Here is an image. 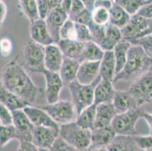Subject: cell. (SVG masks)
I'll return each instance as SVG.
<instances>
[{"label": "cell", "mask_w": 152, "mask_h": 151, "mask_svg": "<svg viewBox=\"0 0 152 151\" xmlns=\"http://www.w3.org/2000/svg\"><path fill=\"white\" fill-rule=\"evenodd\" d=\"M0 81L7 89L31 105L40 91V88L35 85L26 70L19 64L17 58L5 65Z\"/></svg>", "instance_id": "6da1fadb"}, {"label": "cell", "mask_w": 152, "mask_h": 151, "mask_svg": "<svg viewBox=\"0 0 152 151\" xmlns=\"http://www.w3.org/2000/svg\"><path fill=\"white\" fill-rule=\"evenodd\" d=\"M150 58L142 47L137 45H131L126 62L123 70L115 76L114 83L121 80H135L148 71Z\"/></svg>", "instance_id": "7a4b0ae2"}, {"label": "cell", "mask_w": 152, "mask_h": 151, "mask_svg": "<svg viewBox=\"0 0 152 151\" xmlns=\"http://www.w3.org/2000/svg\"><path fill=\"white\" fill-rule=\"evenodd\" d=\"M59 135L76 150H88L90 146L92 130L82 128L75 121L60 125Z\"/></svg>", "instance_id": "3957f363"}, {"label": "cell", "mask_w": 152, "mask_h": 151, "mask_svg": "<svg viewBox=\"0 0 152 151\" xmlns=\"http://www.w3.org/2000/svg\"><path fill=\"white\" fill-rule=\"evenodd\" d=\"M101 80L102 77H99L90 85H83L75 80L67 85L71 95V101L75 106L78 114L87 107L94 104L95 88Z\"/></svg>", "instance_id": "277c9868"}, {"label": "cell", "mask_w": 152, "mask_h": 151, "mask_svg": "<svg viewBox=\"0 0 152 151\" xmlns=\"http://www.w3.org/2000/svg\"><path fill=\"white\" fill-rule=\"evenodd\" d=\"M145 112V110H144L143 106H141L124 113H117L114 116L110 125L114 128L116 134L118 135H137L135 125L139 119L142 118V115Z\"/></svg>", "instance_id": "5b68a950"}, {"label": "cell", "mask_w": 152, "mask_h": 151, "mask_svg": "<svg viewBox=\"0 0 152 151\" xmlns=\"http://www.w3.org/2000/svg\"><path fill=\"white\" fill-rule=\"evenodd\" d=\"M40 107L49 113L59 125L76 121L78 115L73 102L65 100H58L55 103L47 104Z\"/></svg>", "instance_id": "8992f818"}, {"label": "cell", "mask_w": 152, "mask_h": 151, "mask_svg": "<svg viewBox=\"0 0 152 151\" xmlns=\"http://www.w3.org/2000/svg\"><path fill=\"white\" fill-rule=\"evenodd\" d=\"M25 66L33 73H43L45 67V46L30 39L23 52Z\"/></svg>", "instance_id": "52a82bcc"}, {"label": "cell", "mask_w": 152, "mask_h": 151, "mask_svg": "<svg viewBox=\"0 0 152 151\" xmlns=\"http://www.w3.org/2000/svg\"><path fill=\"white\" fill-rule=\"evenodd\" d=\"M127 91L132 95L139 107L152 103V73L148 71L135 79Z\"/></svg>", "instance_id": "ba28073f"}, {"label": "cell", "mask_w": 152, "mask_h": 151, "mask_svg": "<svg viewBox=\"0 0 152 151\" xmlns=\"http://www.w3.org/2000/svg\"><path fill=\"white\" fill-rule=\"evenodd\" d=\"M149 20L137 14L132 15L129 22L121 29L123 39L130 42L132 40L147 35Z\"/></svg>", "instance_id": "9c48e42d"}, {"label": "cell", "mask_w": 152, "mask_h": 151, "mask_svg": "<svg viewBox=\"0 0 152 151\" xmlns=\"http://www.w3.org/2000/svg\"><path fill=\"white\" fill-rule=\"evenodd\" d=\"M42 74L45 79V95L47 104L55 103L59 100L64 84L58 72L45 70Z\"/></svg>", "instance_id": "30bf717a"}, {"label": "cell", "mask_w": 152, "mask_h": 151, "mask_svg": "<svg viewBox=\"0 0 152 151\" xmlns=\"http://www.w3.org/2000/svg\"><path fill=\"white\" fill-rule=\"evenodd\" d=\"M32 135V141L39 148V150H50L54 141L59 135V129L34 125Z\"/></svg>", "instance_id": "8fae6325"}, {"label": "cell", "mask_w": 152, "mask_h": 151, "mask_svg": "<svg viewBox=\"0 0 152 151\" xmlns=\"http://www.w3.org/2000/svg\"><path fill=\"white\" fill-rule=\"evenodd\" d=\"M116 135L117 134L111 125L94 128L92 130L91 144L88 150H105Z\"/></svg>", "instance_id": "7c38bea8"}, {"label": "cell", "mask_w": 152, "mask_h": 151, "mask_svg": "<svg viewBox=\"0 0 152 151\" xmlns=\"http://www.w3.org/2000/svg\"><path fill=\"white\" fill-rule=\"evenodd\" d=\"M13 115V125L16 128L18 141L27 140L32 141L34 124L31 123L23 109L12 110Z\"/></svg>", "instance_id": "4fadbf2b"}, {"label": "cell", "mask_w": 152, "mask_h": 151, "mask_svg": "<svg viewBox=\"0 0 152 151\" xmlns=\"http://www.w3.org/2000/svg\"><path fill=\"white\" fill-rule=\"evenodd\" d=\"M23 110L35 126L50 127L57 129L60 128V125L40 107H37L33 105H27L23 108Z\"/></svg>", "instance_id": "5bb4252c"}, {"label": "cell", "mask_w": 152, "mask_h": 151, "mask_svg": "<svg viewBox=\"0 0 152 151\" xmlns=\"http://www.w3.org/2000/svg\"><path fill=\"white\" fill-rule=\"evenodd\" d=\"M68 18V14L60 6L53 9L45 18L47 27L55 43H58L60 40V30L64 23Z\"/></svg>", "instance_id": "9a60e30c"}, {"label": "cell", "mask_w": 152, "mask_h": 151, "mask_svg": "<svg viewBox=\"0 0 152 151\" xmlns=\"http://www.w3.org/2000/svg\"><path fill=\"white\" fill-rule=\"evenodd\" d=\"M30 36L32 40L44 46L55 43L45 19L39 18L30 23Z\"/></svg>", "instance_id": "2e32d148"}, {"label": "cell", "mask_w": 152, "mask_h": 151, "mask_svg": "<svg viewBox=\"0 0 152 151\" xmlns=\"http://www.w3.org/2000/svg\"><path fill=\"white\" fill-rule=\"evenodd\" d=\"M100 61H83L80 63L76 80L83 85H90L97 80L99 75Z\"/></svg>", "instance_id": "e0dca14e"}, {"label": "cell", "mask_w": 152, "mask_h": 151, "mask_svg": "<svg viewBox=\"0 0 152 151\" xmlns=\"http://www.w3.org/2000/svg\"><path fill=\"white\" fill-rule=\"evenodd\" d=\"M64 58V55L57 43H52L45 46V70L58 73Z\"/></svg>", "instance_id": "ac0fdd59"}, {"label": "cell", "mask_w": 152, "mask_h": 151, "mask_svg": "<svg viewBox=\"0 0 152 151\" xmlns=\"http://www.w3.org/2000/svg\"><path fill=\"white\" fill-rule=\"evenodd\" d=\"M117 115L115 108L112 102L102 103L96 107V116L94 128L107 126L111 125L114 116Z\"/></svg>", "instance_id": "d6986e66"}, {"label": "cell", "mask_w": 152, "mask_h": 151, "mask_svg": "<svg viewBox=\"0 0 152 151\" xmlns=\"http://www.w3.org/2000/svg\"><path fill=\"white\" fill-rule=\"evenodd\" d=\"M115 91L113 82L102 79L95 88L94 104L110 103L113 101Z\"/></svg>", "instance_id": "ffe728a7"}, {"label": "cell", "mask_w": 152, "mask_h": 151, "mask_svg": "<svg viewBox=\"0 0 152 151\" xmlns=\"http://www.w3.org/2000/svg\"><path fill=\"white\" fill-rule=\"evenodd\" d=\"M116 60L113 50L105 51L100 61L99 75L102 80H108L114 82V77L117 74Z\"/></svg>", "instance_id": "44dd1931"}, {"label": "cell", "mask_w": 152, "mask_h": 151, "mask_svg": "<svg viewBox=\"0 0 152 151\" xmlns=\"http://www.w3.org/2000/svg\"><path fill=\"white\" fill-rule=\"evenodd\" d=\"M107 151H140L134 139V135H118L117 134L111 143L106 147Z\"/></svg>", "instance_id": "7402d4cb"}, {"label": "cell", "mask_w": 152, "mask_h": 151, "mask_svg": "<svg viewBox=\"0 0 152 151\" xmlns=\"http://www.w3.org/2000/svg\"><path fill=\"white\" fill-rule=\"evenodd\" d=\"M112 103L114 104L117 114L124 113L139 107L132 95L127 90L116 91Z\"/></svg>", "instance_id": "603a6c76"}, {"label": "cell", "mask_w": 152, "mask_h": 151, "mask_svg": "<svg viewBox=\"0 0 152 151\" xmlns=\"http://www.w3.org/2000/svg\"><path fill=\"white\" fill-rule=\"evenodd\" d=\"M80 63L78 60L64 57L58 73L64 85H68L77 79V72Z\"/></svg>", "instance_id": "cb8c5ba5"}, {"label": "cell", "mask_w": 152, "mask_h": 151, "mask_svg": "<svg viewBox=\"0 0 152 151\" xmlns=\"http://www.w3.org/2000/svg\"><path fill=\"white\" fill-rule=\"evenodd\" d=\"M122 39L123 36L121 29L110 23H107L105 26L104 36L99 45L104 52L110 51L114 49L116 45Z\"/></svg>", "instance_id": "d4e9b609"}, {"label": "cell", "mask_w": 152, "mask_h": 151, "mask_svg": "<svg viewBox=\"0 0 152 151\" xmlns=\"http://www.w3.org/2000/svg\"><path fill=\"white\" fill-rule=\"evenodd\" d=\"M0 102L5 104L11 110L23 109L27 105H31L7 89L0 81Z\"/></svg>", "instance_id": "484cf974"}, {"label": "cell", "mask_w": 152, "mask_h": 151, "mask_svg": "<svg viewBox=\"0 0 152 151\" xmlns=\"http://www.w3.org/2000/svg\"><path fill=\"white\" fill-rule=\"evenodd\" d=\"M104 51L96 42L91 40L84 43L83 48L79 58L80 63L83 61H100Z\"/></svg>", "instance_id": "4316f807"}, {"label": "cell", "mask_w": 152, "mask_h": 151, "mask_svg": "<svg viewBox=\"0 0 152 151\" xmlns=\"http://www.w3.org/2000/svg\"><path fill=\"white\" fill-rule=\"evenodd\" d=\"M58 45L64 57L78 60L83 48L84 43L75 39H60Z\"/></svg>", "instance_id": "83f0119b"}, {"label": "cell", "mask_w": 152, "mask_h": 151, "mask_svg": "<svg viewBox=\"0 0 152 151\" xmlns=\"http://www.w3.org/2000/svg\"><path fill=\"white\" fill-rule=\"evenodd\" d=\"M132 44L127 40L124 39L119 42L113 49L114 58L116 60V69L117 74L121 71L127 60L128 52ZM116 74V75H117Z\"/></svg>", "instance_id": "f1b7e54d"}, {"label": "cell", "mask_w": 152, "mask_h": 151, "mask_svg": "<svg viewBox=\"0 0 152 151\" xmlns=\"http://www.w3.org/2000/svg\"><path fill=\"white\" fill-rule=\"evenodd\" d=\"M109 11H110L109 23L114 25L118 28L122 29L130 20L131 15L126 12L122 7L117 5L114 2Z\"/></svg>", "instance_id": "f546056e"}, {"label": "cell", "mask_w": 152, "mask_h": 151, "mask_svg": "<svg viewBox=\"0 0 152 151\" xmlns=\"http://www.w3.org/2000/svg\"><path fill=\"white\" fill-rule=\"evenodd\" d=\"M96 107L97 104H92V105L83 110L77 115L76 123L83 128L93 129L96 116Z\"/></svg>", "instance_id": "4dcf8cb0"}, {"label": "cell", "mask_w": 152, "mask_h": 151, "mask_svg": "<svg viewBox=\"0 0 152 151\" xmlns=\"http://www.w3.org/2000/svg\"><path fill=\"white\" fill-rule=\"evenodd\" d=\"M19 7L30 23L40 18L37 0H18Z\"/></svg>", "instance_id": "1f68e13d"}, {"label": "cell", "mask_w": 152, "mask_h": 151, "mask_svg": "<svg viewBox=\"0 0 152 151\" xmlns=\"http://www.w3.org/2000/svg\"><path fill=\"white\" fill-rule=\"evenodd\" d=\"M152 0H114V2L122 7L126 12L132 15L137 14L140 8Z\"/></svg>", "instance_id": "d6a6232c"}, {"label": "cell", "mask_w": 152, "mask_h": 151, "mask_svg": "<svg viewBox=\"0 0 152 151\" xmlns=\"http://www.w3.org/2000/svg\"><path fill=\"white\" fill-rule=\"evenodd\" d=\"M92 20L95 24L104 26L109 23L110 11L104 7H93L92 10Z\"/></svg>", "instance_id": "836d02e7"}, {"label": "cell", "mask_w": 152, "mask_h": 151, "mask_svg": "<svg viewBox=\"0 0 152 151\" xmlns=\"http://www.w3.org/2000/svg\"><path fill=\"white\" fill-rule=\"evenodd\" d=\"M17 131L14 125H0V148L3 147L12 140H17Z\"/></svg>", "instance_id": "e575fe53"}, {"label": "cell", "mask_w": 152, "mask_h": 151, "mask_svg": "<svg viewBox=\"0 0 152 151\" xmlns=\"http://www.w3.org/2000/svg\"><path fill=\"white\" fill-rule=\"evenodd\" d=\"M61 1L62 0H37L40 18L45 19L53 9L60 6Z\"/></svg>", "instance_id": "d590c367"}, {"label": "cell", "mask_w": 152, "mask_h": 151, "mask_svg": "<svg viewBox=\"0 0 152 151\" xmlns=\"http://www.w3.org/2000/svg\"><path fill=\"white\" fill-rule=\"evenodd\" d=\"M60 39H75L77 40L76 23L68 18L60 30Z\"/></svg>", "instance_id": "8d00e7d4"}, {"label": "cell", "mask_w": 152, "mask_h": 151, "mask_svg": "<svg viewBox=\"0 0 152 151\" xmlns=\"http://www.w3.org/2000/svg\"><path fill=\"white\" fill-rule=\"evenodd\" d=\"M132 45H137L142 47L150 58H152V34L144 36L130 42Z\"/></svg>", "instance_id": "74e56055"}, {"label": "cell", "mask_w": 152, "mask_h": 151, "mask_svg": "<svg viewBox=\"0 0 152 151\" xmlns=\"http://www.w3.org/2000/svg\"><path fill=\"white\" fill-rule=\"evenodd\" d=\"M76 31H77V41L80 42L82 43H86L87 42L92 40V35L89 26L76 23Z\"/></svg>", "instance_id": "f35d334b"}, {"label": "cell", "mask_w": 152, "mask_h": 151, "mask_svg": "<svg viewBox=\"0 0 152 151\" xmlns=\"http://www.w3.org/2000/svg\"><path fill=\"white\" fill-rule=\"evenodd\" d=\"M106 25H104V26H99V25L94 23L92 20L89 24V30H90L91 35H92V40L95 42H96L98 45L100 44L101 41H102V38H103Z\"/></svg>", "instance_id": "ab89813d"}, {"label": "cell", "mask_w": 152, "mask_h": 151, "mask_svg": "<svg viewBox=\"0 0 152 151\" xmlns=\"http://www.w3.org/2000/svg\"><path fill=\"white\" fill-rule=\"evenodd\" d=\"M0 125H13L12 111L8 107L0 102Z\"/></svg>", "instance_id": "60d3db41"}, {"label": "cell", "mask_w": 152, "mask_h": 151, "mask_svg": "<svg viewBox=\"0 0 152 151\" xmlns=\"http://www.w3.org/2000/svg\"><path fill=\"white\" fill-rule=\"evenodd\" d=\"M52 151H74L76 150L70 144H68L60 135L55 138L52 147L50 148Z\"/></svg>", "instance_id": "b9f144b4"}, {"label": "cell", "mask_w": 152, "mask_h": 151, "mask_svg": "<svg viewBox=\"0 0 152 151\" xmlns=\"http://www.w3.org/2000/svg\"><path fill=\"white\" fill-rule=\"evenodd\" d=\"M134 139L142 150L152 151V135L141 136L135 135H134Z\"/></svg>", "instance_id": "7bdbcfd3"}, {"label": "cell", "mask_w": 152, "mask_h": 151, "mask_svg": "<svg viewBox=\"0 0 152 151\" xmlns=\"http://www.w3.org/2000/svg\"><path fill=\"white\" fill-rule=\"evenodd\" d=\"M72 20L81 24H85L89 26L90 22L92 21V10L89 9L88 8H86L83 11L77 15Z\"/></svg>", "instance_id": "ee69618b"}, {"label": "cell", "mask_w": 152, "mask_h": 151, "mask_svg": "<svg viewBox=\"0 0 152 151\" xmlns=\"http://www.w3.org/2000/svg\"><path fill=\"white\" fill-rule=\"evenodd\" d=\"M86 8H87L86 5L83 1H81V0H73L71 8H70V11L68 15L69 18L73 20L77 15H79L82 11H83Z\"/></svg>", "instance_id": "f6af8a7d"}, {"label": "cell", "mask_w": 152, "mask_h": 151, "mask_svg": "<svg viewBox=\"0 0 152 151\" xmlns=\"http://www.w3.org/2000/svg\"><path fill=\"white\" fill-rule=\"evenodd\" d=\"M13 50V45L9 39L2 38L0 40V53L3 57H9Z\"/></svg>", "instance_id": "bcb514c9"}, {"label": "cell", "mask_w": 152, "mask_h": 151, "mask_svg": "<svg viewBox=\"0 0 152 151\" xmlns=\"http://www.w3.org/2000/svg\"><path fill=\"white\" fill-rule=\"evenodd\" d=\"M19 141V146L18 150L20 151H37L39 148L36 146L32 141L20 140Z\"/></svg>", "instance_id": "7dc6e473"}, {"label": "cell", "mask_w": 152, "mask_h": 151, "mask_svg": "<svg viewBox=\"0 0 152 151\" xmlns=\"http://www.w3.org/2000/svg\"><path fill=\"white\" fill-rule=\"evenodd\" d=\"M137 15L143 17L145 18L152 20V1L142 7L140 10L138 12Z\"/></svg>", "instance_id": "c3c4849f"}, {"label": "cell", "mask_w": 152, "mask_h": 151, "mask_svg": "<svg viewBox=\"0 0 152 151\" xmlns=\"http://www.w3.org/2000/svg\"><path fill=\"white\" fill-rule=\"evenodd\" d=\"M7 12H8V8L6 4L3 0H0V31L2 30V25L6 18Z\"/></svg>", "instance_id": "681fc988"}, {"label": "cell", "mask_w": 152, "mask_h": 151, "mask_svg": "<svg viewBox=\"0 0 152 151\" xmlns=\"http://www.w3.org/2000/svg\"><path fill=\"white\" fill-rule=\"evenodd\" d=\"M113 3H114L113 0H95L93 7H104L108 8L110 10Z\"/></svg>", "instance_id": "f907efd6"}, {"label": "cell", "mask_w": 152, "mask_h": 151, "mask_svg": "<svg viewBox=\"0 0 152 151\" xmlns=\"http://www.w3.org/2000/svg\"><path fill=\"white\" fill-rule=\"evenodd\" d=\"M142 118L145 120L146 123H148V125L149 127V130H150V134H149V135H152V114L151 113L145 112L144 114L142 115Z\"/></svg>", "instance_id": "816d5d0a"}, {"label": "cell", "mask_w": 152, "mask_h": 151, "mask_svg": "<svg viewBox=\"0 0 152 151\" xmlns=\"http://www.w3.org/2000/svg\"><path fill=\"white\" fill-rule=\"evenodd\" d=\"M72 1L73 0H62L61 2L60 7L68 15L70 11V8H71Z\"/></svg>", "instance_id": "f5cc1de1"}, {"label": "cell", "mask_w": 152, "mask_h": 151, "mask_svg": "<svg viewBox=\"0 0 152 151\" xmlns=\"http://www.w3.org/2000/svg\"><path fill=\"white\" fill-rule=\"evenodd\" d=\"M81 1H83V2L85 3V5H86V7L89 8V9H90V10H92L95 0H81Z\"/></svg>", "instance_id": "db71d44e"}, {"label": "cell", "mask_w": 152, "mask_h": 151, "mask_svg": "<svg viewBox=\"0 0 152 151\" xmlns=\"http://www.w3.org/2000/svg\"><path fill=\"white\" fill-rule=\"evenodd\" d=\"M148 71L152 73V58H150V63H149V67H148Z\"/></svg>", "instance_id": "11a10c76"}, {"label": "cell", "mask_w": 152, "mask_h": 151, "mask_svg": "<svg viewBox=\"0 0 152 151\" xmlns=\"http://www.w3.org/2000/svg\"><path fill=\"white\" fill-rule=\"evenodd\" d=\"M113 1H114V0H113Z\"/></svg>", "instance_id": "9f6ffc18"}]
</instances>
